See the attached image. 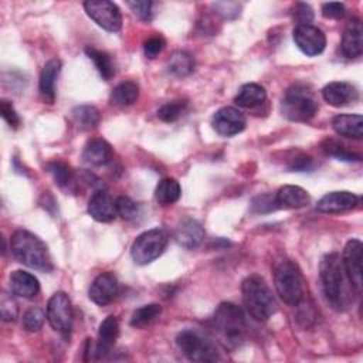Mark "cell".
Returning a JSON list of instances; mask_svg holds the SVG:
<instances>
[{"mask_svg": "<svg viewBox=\"0 0 363 363\" xmlns=\"http://www.w3.org/2000/svg\"><path fill=\"white\" fill-rule=\"evenodd\" d=\"M319 271L323 295L328 303L335 311H346L353 303L356 289L345 271L340 255L336 252L326 254L320 261Z\"/></svg>", "mask_w": 363, "mask_h": 363, "instance_id": "1", "label": "cell"}, {"mask_svg": "<svg viewBox=\"0 0 363 363\" xmlns=\"http://www.w3.org/2000/svg\"><path fill=\"white\" fill-rule=\"evenodd\" d=\"M10 250L14 258L40 272H51L54 269L51 255L41 238L27 230H17L10 238Z\"/></svg>", "mask_w": 363, "mask_h": 363, "instance_id": "2", "label": "cell"}, {"mask_svg": "<svg viewBox=\"0 0 363 363\" xmlns=\"http://www.w3.org/2000/svg\"><path fill=\"white\" fill-rule=\"evenodd\" d=\"M211 329L225 347H240L247 333V322L242 309L233 302H221L211 318Z\"/></svg>", "mask_w": 363, "mask_h": 363, "instance_id": "3", "label": "cell"}, {"mask_svg": "<svg viewBox=\"0 0 363 363\" xmlns=\"http://www.w3.org/2000/svg\"><path fill=\"white\" fill-rule=\"evenodd\" d=\"M241 292L244 306L255 320L265 322L277 312L278 305L275 296L261 275L252 274L247 277L242 281Z\"/></svg>", "mask_w": 363, "mask_h": 363, "instance_id": "4", "label": "cell"}, {"mask_svg": "<svg viewBox=\"0 0 363 363\" xmlns=\"http://www.w3.org/2000/svg\"><path fill=\"white\" fill-rule=\"evenodd\" d=\"M274 284L279 298L291 305L298 306L305 295V282L298 264L292 259H281L274 268Z\"/></svg>", "mask_w": 363, "mask_h": 363, "instance_id": "5", "label": "cell"}, {"mask_svg": "<svg viewBox=\"0 0 363 363\" xmlns=\"http://www.w3.org/2000/svg\"><path fill=\"white\" fill-rule=\"evenodd\" d=\"M318 99L315 94L302 84L289 86L281 102L282 115L294 122H306L318 112Z\"/></svg>", "mask_w": 363, "mask_h": 363, "instance_id": "6", "label": "cell"}, {"mask_svg": "<svg viewBox=\"0 0 363 363\" xmlns=\"http://www.w3.org/2000/svg\"><path fill=\"white\" fill-rule=\"evenodd\" d=\"M182 353L191 362H216L220 359L217 345L206 333L197 329H184L176 336Z\"/></svg>", "mask_w": 363, "mask_h": 363, "instance_id": "7", "label": "cell"}, {"mask_svg": "<svg viewBox=\"0 0 363 363\" xmlns=\"http://www.w3.org/2000/svg\"><path fill=\"white\" fill-rule=\"evenodd\" d=\"M169 234L163 228H152L136 237L130 247L132 259L138 265H146L159 258L166 250Z\"/></svg>", "mask_w": 363, "mask_h": 363, "instance_id": "8", "label": "cell"}, {"mask_svg": "<svg viewBox=\"0 0 363 363\" xmlns=\"http://www.w3.org/2000/svg\"><path fill=\"white\" fill-rule=\"evenodd\" d=\"M47 320L55 332L64 337H69L72 330V306L65 292L58 291L48 299Z\"/></svg>", "mask_w": 363, "mask_h": 363, "instance_id": "9", "label": "cell"}, {"mask_svg": "<svg viewBox=\"0 0 363 363\" xmlns=\"http://www.w3.org/2000/svg\"><path fill=\"white\" fill-rule=\"evenodd\" d=\"M85 13L99 27L106 31L116 33L122 27V14L113 1L108 0H89L84 3Z\"/></svg>", "mask_w": 363, "mask_h": 363, "instance_id": "10", "label": "cell"}, {"mask_svg": "<svg viewBox=\"0 0 363 363\" xmlns=\"http://www.w3.org/2000/svg\"><path fill=\"white\" fill-rule=\"evenodd\" d=\"M294 41L296 47L308 57L322 54L326 47V37L323 31L312 24L296 26L294 30Z\"/></svg>", "mask_w": 363, "mask_h": 363, "instance_id": "11", "label": "cell"}, {"mask_svg": "<svg viewBox=\"0 0 363 363\" xmlns=\"http://www.w3.org/2000/svg\"><path fill=\"white\" fill-rule=\"evenodd\" d=\"M362 241L357 238H352L346 242L343 254H342V264L345 267V271L353 284L356 292L359 294L362 291V282H363V269H362Z\"/></svg>", "mask_w": 363, "mask_h": 363, "instance_id": "12", "label": "cell"}, {"mask_svg": "<svg viewBox=\"0 0 363 363\" xmlns=\"http://www.w3.org/2000/svg\"><path fill=\"white\" fill-rule=\"evenodd\" d=\"M211 125L220 136L228 138L244 130L245 118L238 109L233 106H224L213 115Z\"/></svg>", "mask_w": 363, "mask_h": 363, "instance_id": "13", "label": "cell"}, {"mask_svg": "<svg viewBox=\"0 0 363 363\" xmlns=\"http://www.w3.org/2000/svg\"><path fill=\"white\" fill-rule=\"evenodd\" d=\"M119 292V282L112 272L99 274L89 286V299L99 305L105 306L111 303Z\"/></svg>", "mask_w": 363, "mask_h": 363, "instance_id": "14", "label": "cell"}, {"mask_svg": "<svg viewBox=\"0 0 363 363\" xmlns=\"http://www.w3.org/2000/svg\"><path fill=\"white\" fill-rule=\"evenodd\" d=\"M360 197L352 191H330L325 194L316 204V210L320 213H343L353 210L359 206Z\"/></svg>", "mask_w": 363, "mask_h": 363, "instance_id": "15", "label": "cell"}, {"mask_svg": "<svg viewBox=\"0 0 363 363\" xmlns=\"http://www.w3.org/2000/svg\"><path fill=\"white\" fill-rule=\"evenodd\" d=\"M173 237L180 247L186 250H193L203 242L206 233L203 225L197 220L186 217L176 225Z\"/></svg>", "mask_w": 363, "mask_h": 363, "instance_id": "16", "label": "cell"}, {"mask_svg": "<svg viewBox=\"0 0 363 363\" xmlns=\"http://www.w3.org/2000/svg\"><path fill=\"white\" fill-rule=\"evenodd\" d=\"M88 214L99 223H109L118 216L116 200L108 191L96 190L88 201Z\"/></svg>", "mask_w": 363, "mask_h": 363, "instance_id": "17", "label": "cell"}, {"mask_svg": "<svg viewBox=\"0 0 363 363\" xmlns=\"http://www.w3.org/2000/svg\"><path fill=\"white\" fill-rule=\"evenodd\" d=\"M340 50L347 60L359 58L363 52V27L359 18L353 17L345 27Z\"/></svg>", "mask_w": 363, "mask_h": 363, "instance_id": "18", "label": "cell"}, {"mask_svg": "<svg viewBox=\"0 0 363 363\" xmlns=\"http://www.w3.org/2000/svg\"><path fill=\"white\" fill-rule=\"evenodd\" d=\"M322 96L329 105L335 108H340V106H346L356 102L359 99V91L356 89L354 85L349 82L335 81L323 86Z\"/></svg>", "mask_w": 363, "mask_h": 363, "instance_id": "19", "label": "cell"}, {"mask_svg": "<svg viewBox=\"0 0 363 363\" xmlns=\"http://www.w3.org/2000/svg\"><path fill=\"white\" fill-rule=\"evenodd\" d=\"M119 335V322L116 316L111 315L102 320L98 330V340L95 345V357L101 359L106 356L115 345V340Z\"/></svg>", "mask_w": 363, "mask_h": 363, "instance_id": "20", "label": "cell"}, {"mask_svg": "<svg viewBox=\"0 0 363 363\" xmlns=\"http://www.w3.org/2000/svg\"><path fill=\"white\" fill-rule=\"evenodd\" d=\"M9 279H10V289L16 296L31 299L40 292L38 279L27 271L16 269L10 274Z\"/></svg>", "mask_w": 363, "mask_h": 363, "instance_id": "21", "label": "cell"}, {"mask_svg": "<svg viewBox=\"0 0 363 363\" xmlns=\"http://www.w3.org/2000/svg\"><path fill=\"white\" fill-rule=\"evenodd\" d=\"M332 128L337 135L343 138L359 140L363 136V118L359 113L336 115L332 119Z\"/></svg>", "mask_w": 363, "mask_h": 363, "instance_id": "22", "label": "cell"}, {"mask_svg": "<svg viewBox=\"0 0 363 363\" xmlns=\"http://www.w3.org/2000/svg\"><path fill=\"white\" fill-rule=\"evenodd\" d=\"M113 157L111 145L104 139H91L82 150V160L89 166H104Z\"/></svg>", "mask_w": 363, "mask_h": 363, "instance_id": "23", "label": "cell"}, {"mask_svg": "<svg viewBox=\"0 0 363 363\" xmlns=\"http://www.w3.org/2000/svg\"><path fill=\"white\" fill-rule=\"evenodd\" d=\"M61 71V61L52 58L45 62L40 75V94L44 102L52 104L55 99V81Z\"/></svg>", "mask_w": 363, "mask_h": 363, "instance_id": "24", "label": "cell"}, {"mask_svg": "<svg viewBox=\"0 0 363 363\" xmlns=\"http://www.w3.org/2000/svg\"><path fill=\"white\" fill-rule=\"evenodd\" d=\"M278 208H301L309 204L311 197L308 191L299 186H284L275 194Z\"/></svg>", "mask_w": 363, "mask_h": 363, "instance_id": "25", "label": "cell"}, {"mask_svg": "<svg viewBox=\"0 0 363 363\" xmlns=\"http://www.w3.org/2000/svg\"><path fill=\"white\" fill-rule=\"evenodd\" d=\"M267 99V91L264 89V86H261L259 84L255 82H248L244 84L237 95L234 96V102L241 106V108H247V109H252L257 108L259 105H262Z\"/></svg>", "mask_w": 363, "mask_h": 363, "instance_id": "26", "label": "cell"}, {"mask_svg": "<svg viewBox=\"0 0 363 363\" xmlns=\"http://www.w3.org/2000/svg\"><path fill=\"white\" fill-rule=\"evenodd\" d=\"M139 98V86L133 81L118 84L109 95V102L113 106H129Z\"/></svg>", "mask_w": 363, "mask_h": 363, "instance_id": "27", "label": "cell"}, {"mask_svg": "<svg viewBox=\"0 0 363 363\" xmlns=\"http://www.w3.org/2000/svg\"><path fill=\"white\" fill-rule=\"evenodd\" d=\"M72 121L82 130H91L98 126L101 113L94 105H78L71 111Z\"/></svg>", "mask_w": 363, "mask_h": 363, "instance_id": "28", "label": "cell"}, {"mask_svg": "<svg viewBox=\"0 0 363 363\" xmlns=\"http://www.w3.org/2000/svg\"><path fill=\"white\" fill-rule=\"evenodd\" d=\"M47 170L52 176L54 182L61 189L71 190V191L77 190V182H75L74 173H72L71 167L67 163H64L61 160L50 162V163H47Z\"/></svg>", "mask_w": 363, "mask_h": 363, "instance_id": "29", "label": "cell"}, {"mask_svg": "<svg viewBox=\"0 0 363 363\" xmlns=\"http://www.w3.org/2000/svg\"><path fill=\"white\" fill-rule=\"evenodd\" d=\"M193 69H194V58L187 51H176L172 54V57L167 61V71L177 78H184L190 75Z\"/></svg>", "mask_w": 363, "mask_h": 363, "instance_id": "30", "label": "cell"}, {"mask_svg": "<svg viewBox=\"0 0 363 363\" xmlns=\"http://www.w3.org/2000/svg\"><path fill=\"white\" fill-rule=\"evenodd\" d=\"M182 194V187L176 179H162L156 187L155 197L159 204L162 206H169L176 203L180 199Z\"/></svg>", "mask_w": 363, "mask_h": 363, "instance_id": "31", "label": "cell"}, {"mask_svg": "<svg viewBox=\"0 0 363 363\" xmlns=\"http://www.w3.org/2000/svg\"><path fill=\"white\" fill-rule=\"evenodd\" d=\"M85 52L89 57V60L94 61L98 72L101 74V77L105 81L111 79L115 75V64H113V61H112L109 54H106L105 51L96 50L94 47H86Z\"/></svg>", "mask_w": 363, "mask_h": 363, "instance_id": "32", "label": "cell"}, {"mask_svg": "<svg viewBox=\"0 0 363 363\" xmlns=\"http://www.w3.org/2000/svg\"><path fill=\"white\" fill-rule=\"evenodd\" d=\"M162 313V306L159 303H149L138 308L130 316V325L133 328H145L150 325Z\"/></svg>", "mask_w": 363, "mask_h": 363, "instance_id": "33", "label": "cell"}, {"mask_svg": "<svg viewBox=\"0 0 363 363\" xmlns=\"http://www.w3.org/2000/svg\"><path fill=\"white\" fill-rule=\"evenodd\" d=\"M186 108H187V102L183 99H176V101L167 102L159 108L157 118L167 123L176 122L186 112Z\"/></svg>", "mask_w": 363, "mask_h": 363, "instance_id": "34", "label": "cell"}, {"mask_svg": "<svg viewBox=\"0 0 363 363\" xmlns=\"http://www.w3.org/2000/svg\"><path fill=\"white\" fill-rule=\"evenodd\" d=\"M322 147L328 155L336 157L337 160H345V162H352V160L359 162L360 160V155L350 152L343 143H339L337 140L328 139V140H325Z\"/></svg>", "mask_w": 363, "mask_h": 363, "instance_id": "35", "label": "cell"}, {"mask_svg": "<svg viewBox=\"0 0 363 363\" xmlns=\"http://www.w3.org/2000/svg\"><path fill=\"white\" fill-rule=\"evenodd\" d=\"M44 319H45V315L43 309L38 306H31L23 315V326L28 332H37L43 328Z\"/></svg>", "mask_w": 363, "mask_h": 363, "instance_id": "36", "label": "cell"}, {"mask_svg": "<svg viewBox=\"0 0 363 363\" xmlns=\"http://www.w3.org/2000/svg\"><path fill=\"white\" fill-rule=\"evenodd\" d=\"M116 211L125 220H133L139 216V206L126 196H119L116 199Z\"/></svg>", "mask_w": 363, "mask_h": 363, "instance_id": "37", "label": "cell"}, {"mask_svg": "<svg viewBox=\"0 0 363 363\" xmlns=\"http://www.w3.org/2000/svg\"><path fill=\"white\" fill-rule=\"evenodd\" d=\"M251 208L254 213H269V211L277 210L278 206L275 201V196H271V194L257 196L251 201Z\"/></svg>", "mask_w": 363, "mask_h": 363, "instance_id": "38", "label": "cell"}, {"mask_svg": "<svg viewBox=\"0 0 363 363\" xmlns=\"http://www.w3.org/2000/svg\"><path fill=\"white\" fill-rule=\"evenodd\" d=\"M292 17L298 23L296 26L311 24L313 20V10L306 3H295L292 7Z\"/></svg>", "mask_w": 363, "mask_h": 363, "instance_id": "39", "label": "cell"}, {"mask_svg": "<svg viewBox=\"0 0 363 363\" xmlns=\"http://www.w3.org/2000/svg\"><path fill=\"white\" fill-rule=\"evenodd\" d=\"M128 6L132 9V11L143 21H150L153 17L152 6L153 3L149 0H136V1H128Z\"/></svg>", "mask_w": 363, "mask_h": 363, "instance_id": "40", "label": "cell"}, {"mask_svg": "<svg viewBox=\"0 0 363 363\" xmlns=\"http://www.w3.org/2000/svg\"><path fill=\"white\" fill-rule=\"evenodd\" d=\"M0 112L3 119L11 126V128H17L20 125V116L17 113V111L14 109L13 104L7 99H1L0 101Z\"/></svg>", "mask_w": 363, "mask_h": 363, "instance_id": "41", "label": "cell"}, {"mask_svg": "<svg viewBox=\"0 0 363 363\" xmlns=\"http://www.w3.org/2000/svg\"><path fill=\"white\" fill-rule=\"evenodd\" d=\"M164 48V40L160 35H153L147 38L143 44V51L147 58H156Z\"/></svg>", "mask_w": 363, "mask_h": 363, "instance_id": "42", "label": "cell"}, {"mask_svg": "<svg viewBox=\"0 0 363 363\" xmlns=\"http://www.w3.org/2000/svg\"><path fill=\"white\" fill-rule=\"evenodd\" d=\"M0 309H1V318L4 322H13L17 318V303L14 302L13 298L7 296L6 294H3L1 296V303H0Z\"/></svg>", "mask_w": 363, "mask_h": 363, "instance_id": "43", "label": "cell"}, {"mask_svg": "<svg viewBox=\"0 0 363 363\" xmlns=\"http://www.w3.org/2000/svg\"><path fill=\"white\" fill-rule=\"evenodd\" d=\"M322 14L326 18H342L345 16V4L339 1H329L322 4Z\"/></svg>", "mask_w": 363, "mask_h": 363, "instance_id": "44", "label": "cell"}, {"mask_svg": "<svg viewBox=\"0 0 363 363\" xmlns=\"http://www.w3.org/2000/svg\"><path fill=\"white\" fill-rule=\"evenodd\" d=\"M311 163H312V159H311L309 156L301 155V156H298V157H296V159L292 162V164H291V169H292V170H296V172H302V170H306V169H309Z\"/></svg>", "mask_w": 363, "mask_h": 363, "instance_id": "45", "label": "cell"}]
</instances>
